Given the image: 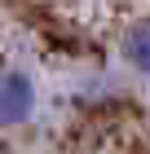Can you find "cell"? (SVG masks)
<instances>
[{
    "instance_id": "obj_2",
    "label": "cell",
    "mask_w": 150,
    "mask_h": 154,
    "mask_svg": "<svg viewBox=\"0 0 150 154\" xmlns=\"http://www.w3.org/2000/svg\"><path fill=\"white\" fill-rule=\"evenodd\" d=\"M124 53H128V62H132L137 71L150 75V22H141V26H132V31H128Z\"/></svg>"
},
{
    "instance_id": "obj_1",
    "label": "cell",
    "mask_w": 150,
    "mask_h": 154,
    "mask_svg": "<svg viewBox=\"0 0 150 154\" xmlns=\"http://www.w3.org/2000/svg\"><path fill=\"white\" fill-rule=\"evenodd\" d=\"M35 106V88L27 75L18 71H5L0 75V123H18V119H27Z\"/></svg>"
}]
</instances>
